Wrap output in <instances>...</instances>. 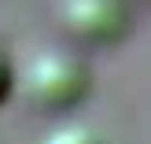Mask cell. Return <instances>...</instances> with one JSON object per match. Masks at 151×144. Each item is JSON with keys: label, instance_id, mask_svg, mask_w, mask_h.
I'll list each match as a JSON object with an SVG mask.
<instances>
[{"label": "cell", "instance_id": "cell-1", "mask_svg": "<svg viewBox=\"0 0 151 144\" xmlns=\"http://www.w3.org/2000/svg\"><path fill=\"white\" fill-rule=\"evenodd\" d=\"M22 93L48 111H66L88 93V67L78 56L59 48H44L22 70Z\"/></svg>", "mask_w": 151, "mask_h": 144}, {"label": "cell", "instance_id": "cell-2", "mask_svg": "<svg viewBox=\"0 0 151 144\" xmlns=\"http://www.w3.org/2000/svg\"><path fill=\"white\" fill-rule=\"evenodd\" d=\"M59 15H63V26L88 44H111L129 26L122 0H63Z\"/></svg>", "mask_w": 151, "mask_h": 144}, {"label": "cell", "instance_id": "cell-3", "mask_svg": "<svg viewBox=\"0 0 151 144\" xmlns=\"http://www.w3.org/2000/svg\"><path fill=\"white\" fill-rule=\"evenodd\" d=\"M44 144H107L100 133H92L88 126H59L55 133H48Z\"/></svg>", "mask_w": 151, "mask_h": 144}, {"label": "cell", "instance_id": "cell-4", "mask_svg": "<svg viewBox=\"0 0 151 144\" xmlns=\"http://www.w3.org/2000/svg\"><path fill=\"white\" fill-rule=\"evenodd\" d=\"M11 85H15V70H11V59H7V52L0 48V103L11 96Z\"/></svg>", "mask_w": 151, "mask_h": 144}]
</instances>
